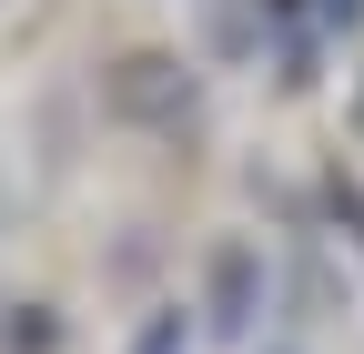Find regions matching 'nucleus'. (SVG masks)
<instances>
[{"label": "nucleus", "instance_id": "1", "mask_svg": "<svg viewBox=\"0 0 364 354\" xmlns=\"http://www.w3.org/2000/svg\"><path fill=\"white\" fill-rule=\"evenodd\" d=\"M253 294H263L253 243H223V253H213V334H243V324H253Z\"/></svg>", "mask_w": 364, "mask_h": 354}, {"label": "nucleus", "instance_id": "3", "mask_svg": "<svg viewBox=\"0 0 364 354\" xmlns=\"http://www.w3.org/2000/svg\"><path fill=\"white\" fill-rule=\"evenodd\" d=\"M132 354H182V314H162V324H152L142 344H132Z\"/></svg>", "mask_w": 364, "mask_h": 354}, {"label": "nucleus", "instance_id": "2", "mask_svg": "<svg viewBox=\"0 0 364 354\" xmlns=\"http://www.w3.org/2000/svg\"><path fill=\"white\" fill-rule=\"evenodd\" d=\"M112 102H122V112H182V102H193V81H182L172 61H122Z\"/></svg>", "mask_w": 364, "mask_h": 354}, {"label": "nucleus", "instance_id": "5", "mask_svg": "<svg viewBox=\"0 0 364 354\" xmlns=\"http://www.w3.org/2000/svg\"><path fill=\"white\" fill-rule=\"evenodd\" d=\"M354 11H364V0H324V21H344V31H354Z\"/></svg>", "mask_w": 364, "mask_h": 354}, {"label": "nucleus", "instance_id": "4", "mask_svg": "<svg viewBox=\"0 0 364 354\" xmlns=\"http://www.w3.org/2000/svg\"><path fill=\"white\" fill-rule=\"evenodd\" d=\"M334 213H344V223H354V243H364V193H354V183H334Z\"/></svg>", "mask_w": 364, "mask_h": 354}]
</instances>
